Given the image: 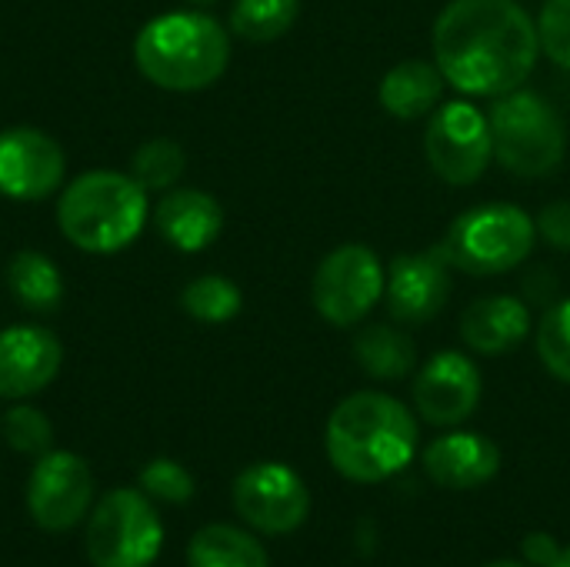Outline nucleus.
<instances>
[{"instance_id":"3","label":"nucleus","mask_w":570,"mask_h":567,"mask_svg":"<svg viewBox=\"0 0 570 567\" xmlns=\"http://www.w3.org/2000/svg\"><path fill=\"white\" fill-rule=\"evenodd\" d=\"M140 74L174 94L217 84L230 63V33L200 10H177L147 20L134 40Z\"/></svg>"},{"instance_id":"22","label":"nucleus","mask_w":570,"mask_h":567,"mask_svg":"<svg viewBox=\"0 0 570 567\" xmlns=\"http://www.w3.org/2000/svg\"><path fill=\"white\" fill-rule=\"evenodd\" d=\"M190 567H271L261 541L230 525H207L190 538Z\"/></svg>"},{"instance_id":"9","label":"nucleus","mask_w":570,"mask_h":567,"mask_svg":"<svg viewBox=\"0 0 570 567\" xmlns=\"http://www.w3.org/2000/svg\"><path fill=\"white\" fill-rule=\"evenodd\" d=\"M424 154H428L431 170L454 187H468L481 180L494 157L488 117L474 104H464V100L444 104L428 120Z\"/></svg>"},{"instance_id":"18","label":"nucleus","mask_w":570,"mask_h":567,"mask_svg":"<svg viewBox=\"0 0 570 567\" xmlns=\"http://www.w3.org/2000/svg\"><path fill=\"white\" fill-rule=\"evenodd\" d=\"M528 334H531V311L521 297H511V294L478 297L461 314L464 344L484 358L511 354Z\"/></svg>"},{"instance_id":"26","label":"nucleus","mask_w":570,"mask_h":567,"mask_svg":"<svg viewBox=\"0 0 570 567\" xmlns=\"http://www.w3.org/2000/svg\"><path fill=\"white\" fill-rule=\"evenodd\" d=\"M538 354L558 381L570 384V297L544 311L538 324Z\"/></svg>"},{"instance_id":"14","label":"nucleus","mask_w":570,"mask_h":567,"mask_svg":"<svg viewBox=\"0 0 570 567\" xmlns=\"http://www.w3.org/2000/svg\"><path fill=\"white\" fill-rule=\"evenodd\" d=\"M384 297L387 314L397 324H428L444 311L451 297V264L438 247L424 254H401L387 267Z\"/></svg>"},{"instance_id":"4","label":"nucleus","mask_w":570,"mask_h":567,"mask_svg":"<svg viewBox=\"0 0 570 567\" xmlns=\"http://www.w3.org/2000/svg\"><path fill=\"white\" fill-rule=\"evenodd\" d=\"M150 214L147 190L117 170H90L70 180L57 204L63 237L87 254H117L130 247Z\"/></svg>"},{"instance_id":"27","label":"nucleus","mask_w":570,"mask_h":567,"mask_svg":"<svg viewBox=\"0 0 570 567\" xmlns=\"http://www.w3.org/2000/svg\"><path fill=\"white\" fill-rule=\"evenodd\" d=\"M3 438L17 454L43 458L47 451H53V428L47 414L30 404H17L3 414Z\"/></svg>"},{"instance_id":"8","label":"nucleus","mask_w":570,"mask_h":567,"mask_svg":"<svg viewBox=\"0 0 570 567\" xmlns=\"http://www.w3.org/2000/svg\"><path fill=\"white\" fill-rule=\"evenodd\" d=\"M384 284V264L367 244H341L317 264L311 297L327 324L354 328L381 304Z\"/></svg>"},{"instance_id":"34","label":"nucleus","mask_w":570,"mask_h":567,"mask_svg":"<svg viewBox=\"0 0 570 567\" xmlns=\"http://www.w3.org/2000/svg\"><path fill=\"white\" fill-rule=\"evenodd\" d=\"M190 3H214V0H190Z\"/></svg>"},{"instance_id":"28","label":"nucleus","mask_w":570,"mask_h":567,"mask_svg":"<svg viewBox=\"0 0 570 567\" xmlns=\"http://www.w3.org/2000/svg\"><path fill=\"white\" fill-rule=\"evenodd\" d=\"M140 488L147 498H157L164 505H187L194 498V478L184 465L170 458H157L140 471Z\"/></svg>"},{"instance_id":"15","label":"nucleus","mask_w":570,"mask_h":567,"mask_svg":"<svg viewBox=\"0 0 570 567\" xmlns=\"http://www.w3.org/2000/svg\"><path fill=\"white\" fill-rule=\"evenodd\" d=\"M60 341L37 324H17L0 331V398L17 401L40 394L60 371Z\"/></svg>"},{"instance_id":"5","label":"nucleus","mask_w":570,"mask_h":567,"mask_svg":"<svg viewBox=\"0 0 570 567\" xmlns=\"http://www.w3.org/2000/svg\"><path fill=\"white\" fill-rule=\"evenodd\" d=\"M491 144L494 157L508 174L548 177L564 164L568 130L561 114L531 90H511L491 107Z\"/></svg>"},{"instance_id":"7","label":"nucleus","mask_w":570,"mask_h":567,"mask_svg":"<svg viewBox=\"0 0 570 567\" xmlns=\"http://www.w3.org/2000/svg\"><path fill=\"white\" fill-rule=\"evenodd\" d=\"M160 545L164 528L157 508L130 488L104 495L87 521V558L94 567H150Z\"/></svg>"},{"instance_id":"1","label":"nucleus","mask_w":570,"mask_h":567,"mask_svg":"<svg viewBox=\"0 0 570 567\" xmlns=\"http://www.w3.org/2000/svg\"><path fill=\"white\" fill-rule=\"evenodd\" d=\"M434 63L471 97H504L534 74L538 20L518 0H451L431 33Z\"/></svg>"},{"instance_id":"25","label":"nucleus","mask_w":570,"mask_h":567,"mask_svg":"<svg viewBox=\"0 0 570 567\" xmlns=\"http://www.w3.org/2000/svg\"><path fill=\"white\" fill-rule=\"evenodd\" d=\"M184 147L170 137H150L147 144L137 147L134 160H130V177L150 194V190H170L177 187L180 174H184Z\"/></svg>"},{"instance_id":"12","label":"nucleus","mask_w":570,"mask_h":567,"mask_svg":"<svg viewBox=\"0 0 570 567\" xmlns=\"http://www.w3.org/2000/svg\"><path fill=\"white\" fill-rule=\"evenodd\" d=\"M481 391L478 364L461 351H441L414 378V408L434 428H458L478 411Z\"/></svg>"},{"instance_id":"24","label":"nucleus","mask_w":570,"mask_h":567,"mask_svg":"<svg viewBox=\"0 0 570 567\" xmlns=\"http://www.w3.org/2000/svg\"><path fill=\"white\" fill-rule=\"evenodd\" d=\"M240 287L220 274H204L197 281H190L180 294V307L200 321V324H227L230 317L240 314Z\"/></svg>"},{"instance_id":"33","label":"nucleus","mask_w":570,"mask_h":567,"mask_svg":"<svg viewBox=\"0 0 570 567\" xmlns=\"http://www.w3.org/2000/svg\"><path fill=\"white\" fill-rule=\"evenodd\" d=\"M484 567H531V565H521V561H494V565H484Z\"/></svg>"},{"instance_id":"32","label":"nucleus","mask_w":570,"mask_h":567,"mask_svg":"<svg viewBox=\"0 0 570 567\" xmlns=\"http://www.w3.org/2000/svg\"><path fill=\"white\" fill-rule=\"evenodd\" d=\"M551 567H570V548H564V551H561V558H558Z\"/></svg>"},{"instance_id":"11","label":"nucleus","mask_w":570,"mask_h":567,"mask_svg":"<svg viewBox=\"0 0 570 567\" xmlns=\"http://www.w3.org/2000/svg\"><path fill=\"white\" fill-rule=\"evenodd\" d=\"M94 475L83 458L70 451H47L37 458L27 481V511L40 531H70L90 508Z\"/></svg>"},{"instance_id":"13","label":"nucleus","mask_w":570,"mask_h":567,"mask_svg":"<svg viewBox=\"0 0 570 567\" xmlns=\"http://www.w3.org/2000/svg\"><path fill=\"white\" fill-rule=\"evenodd\" d=\"M63 150L37 127L0 134V194L10 201H43L63 184Z\"/></svg>"},{"instance_id":"30","label":"nucleus","mask_w":570,"mask_h":567,"mask_svg":"<svg viewBox=\"0 0 570 567\" xmlns=\"http://www.w3.org/2000/svg\"><path fill=\"white\" fill-rule=\"evenodd\" d=\"M534 224H538V234L554 251H570V201H554V204L541 207Z\"/></svg>"},{"instance_id":"19","label":"nucleus","mask_w":570,"mask_h":567,"mask_svg":"<svg viewBox=\"0 0 570 567\" xmlns=\"http://www.w3.org/2000/svg\"><path fill=\"white\" fill-rule=\"evenodd\" d=\"M444 90V74L431 60H401L381 80V107L397 120H421L428 117Z\"/></svg>"},{"instance_id":"16","label":"nucleus","mask_w":570,"mask_h":567,"mask_svg":"<svg viewBox=\"0 0 570 567\" xmlns=\"http://www.w3.org/2000/svg\"><path fill=\"white\" fill-rule=\"evenodd\" d=\"M424 471L448 491H474L498 478L501 451L491 438L474 431H454L438 438L424 451Z\"/></svg>"},{"instance_id":"29","label":"nucleus","mask_w":570,"mask_h":567,"mask_svg":"<svg viewBox=\"0 0 570 567\" xmlns=\"http://www.w3.org/2000/svg\"><path fill=\"white\" fill-rule=\"evenodd\" d=\"M538 40L558 67L570 70V0H544L538 17Z\"/></svg>"},{"instance_id":"6","label":"nucleus","mask_w":570,"mask_h":567,"mask_svg":"<svg viewBox=\"0 0 570 567\" xmlns=\"http://www.w3.org/2000/svg\"><path fill=\"white\" fill-rule=\"evenodd\" d=\"M538 224L518 204H481L464 211L438 247L451 267L474 277L508 274L534 251Z\"/></svg>"},{"instance_id":"21","label":"nucleus","mask_w":570,"mask_h":567,"mask_svg":"<svg viewBox=\"0 0 570 567\" xmlns=\"http://www.w3.org/2000/svg\"><path fill=\"white\" fill-rule=\"evenodd\" d=\"M7 291L20 307L47 314L57 311L63 301V277L57 264L40 251H20L7 264Z\"/></svg>"},{"instance_id":"31","label":"nucleus","mask_w":570,"mask_h":567,"mask_svg":"<svg viewBox=\"0 0 570 567\" xmlns=\"http://www.w3.org/2000/svg\"><path fill=\"white\" fill-rule=\"evenodd\" d=\"M561 551L564 548L551 535H544V531H534V535L524 538V558H528L531 567H551L561 558Z\"/></svg>"},{"instance_id":"20","label":"nucleus","mask_w":570,"mask_h":567,"mask_svg":"<svg viewBox=\"0 0 570 567\" xmlns=\"http://www.w3.org/2000/svg\"><path fill=\"white\" fill-rule=\"evenodd\" d=\"M354 361L374 381H404L417 364V348L394 324H367L354 338Z\"/></svg>"},{"instance_id":"23","label":"nucleus","mask_w":570,"mask_h":567,"mask_svg":"<svg viewBox=\"0 0 570 567\" xmlns=\"http://www.w3.org/2000/svg\"><path fill=\"white\" fill-rule=\"evenodd\" d=\"M301 13V0H237L230 10V30L250 43H271L284 37Z\"/></svg>"},{"instance_id":"10","label":"nucleus","mask_w":570,"mask_h":567,"mask_svg":"<svg viewBox=\"0 0 570 567\" xmlns=\"http://www.w3.org/2000/svg\"><path fill=\"white\" fill-rule=\"evenodd\" d=\"M234 508L254 531L291 535L311 515V491L294 468L264 461L237 475Z\"/></svg>"},{"instance_id":"17","label":"nucleus","mask_w":570,"mask_h":567,"mask_svg":"<svg viewBox=\"0 0 570 567\" xmlns=\"http://www.w3.org/2000/svg\"><path fill=\"white\" fill-rule=\"evenodd\" d=\"M154 221H157L160 237L170 247L184 251V254H200L224 231L220 204L210 194L197 190V187H170V190H164V197L157 201Z\"/></svg>"},{"instance_id":"2","label":"nucleus","mask_w":570,"mask_h":567,"mask_svg":"<svg viewBox=\"0 0 570 567\" xmlns=\"http://www.w3.org/2000/svg\"><path fill=\"white\" fill-rule=\"evenodd\" d=\"M324 448L341 478L377 485L411 465L417 448V424L397 398L381 391H357L331 411Z\"/></svg>"}]
</instances>
